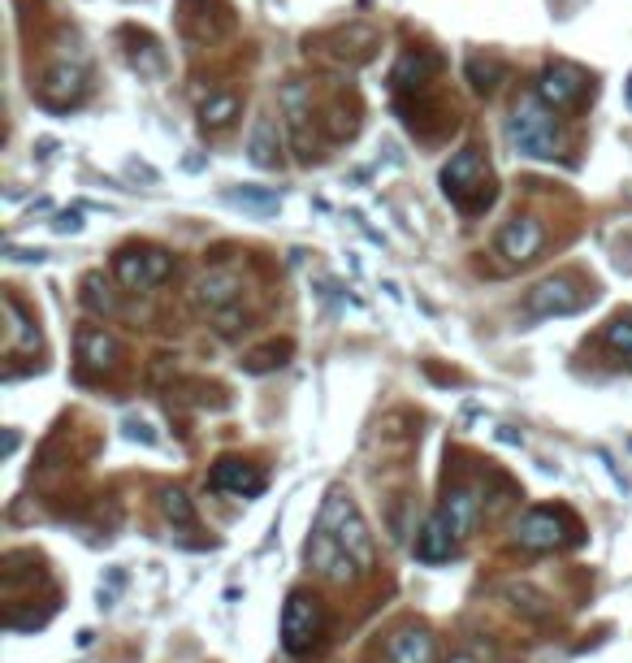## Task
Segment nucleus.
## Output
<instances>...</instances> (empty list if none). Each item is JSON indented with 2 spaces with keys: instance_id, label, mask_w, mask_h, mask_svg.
Returning <instances> with one entry per match:
<instances>
[{
  "instance_id": "12",
  "label": "nucleus",
  "mask_w": 632,
  "mask_h": 663,
  "mask_svg": "<svg viewBox=\"0 0 632 663\" xmlns=\"http://www.w3.org/2000/svg\"><path fill=\"white\" fill-rule=\"evenodd\" d=\"M386 663H433V633L420 624H403L386 637Z\"/></svg>"
},
{
  "instance_id": "17",
  "label": "nucleus",
  "mask_w": 632,
  "mask_h": 663,
  "mask_svg": "<svg viewBox=\"0 0 632 663\" xmlns=\"http://www.w3.org/2000/svg\"><path fill=\"white\" fill-rule=\"evenodd\" d=\"M247 152H252V165H260V169H278V161H282V143H278V126H273L269 117H260V122L252 126Z\"/></svg>"
},
{
  "instance_id": "16",
  "label": "nucleus",
  "mask_w": 632,
  "mask_h": 663,
  "mask_svg": "<svg viewBox=\"0 0 632 663\" xmlns=\"http://www.w3.org/2000/svg\"><path fill=\"white\" fill-rule=\"evenodd\" d=\"M83 70H70V65H61V70H52L44 78V100L52 104V109H65V104L83 100Z\"/></svg>"
},
{
  "instance_id": "24",
  "label": "nucleus",
  "mask_w": 632,
  "mask_h": 663,
  "mask_svg": "<svg viewBox=\"0 0 632 663\" xmlns=\"http://www.w3.org/2000/svg\"><path fill=\"white\" fill-rule=\"evenodd\" d=\"M291 343H269V347H260L252 351V356L243 360V369L247 373H269V369H278V364H286V356H291Z\"/></svg>"
},
{
  "instance_id": "29",
  "label": "nucleus",
  "mask_w": 632,
  "mask_h": 663,
  "mask_svg": "<svg viewBox=\"0 0 632 663\" xmlns=\"http://www.w3.org/2000/svg\"><path fill=\"white\" fill-rule=\"evenodd\" d=\"M126 434H130V438H143V442H152V429L143 425V421H126Z\"/></svg>"
},
{
  "instance_id": "1",
  "label": "nucleus",
  "mask_w": 632,
  "mask_h": 663,
  "mask_svg": "<svg viewBox=\"0 0 632 663\" xmlns=\"http://www.w3.org/2000/svg\"><path fill=\"white\" fill-rule=\"evenodd\" d=\"M304 559L316 577L325 581H351L373 568V533H368L360 507L347 490H329L321 512H316L312 538L304 546Z\"/></svg>"
},
{
  "instance_id": "23",
  "label": "nucleus",
  "mask_w": 632,
  "mask_h": 663,
  "mask_svg": "<svg viewBox=\"0 0 632 663\" xmlns=\"http://www.w3.org/2000/svg\"><path fill=\"white\" fill-rule=\"evenodd\" d=\"M234 113H239V96H230V91H221V96H208V100H204V109H200L204 126H213V130L230 126V122H234Z\"/></svg>"
},
{
  "instance_id": "22",
  "label": "nucleus",
  "mask_w": 632,
  "mask_h": 663,
  "mask_svg": "<svg viewBox=\"0 0 632 663\" xmlns=\"http://www.w3.org/2000/svg\"><path fill=\"white\" fill-rule=\"evenodd\" d=\"M503 74H507L503 61H494V57H468V78H472V87H477V91H494L498 83H503Z\"/></svg>"
},
{
  "instance_id": "9",
  "label": "nucleus",
  "mask_w": 632,
  "mask_h": 663,
  "mask_svg": "<svg viewBox=\"0 0 632 663\" xmlns=\"http://www.w3.org/2000/svg\"><path fill=\"white\" fill-rule=\"evenodd\" d=\"M208 486L217 494H234V499H256V494H265V473L247 460H221L213 477H208Z\"/></svg>"
},
{
  "instance_id": "28",
  "label": "nucleus",
  "mask_w": 632,
  "mask_h": 663,
  "mask_svg": "<svg viewBox=\"0 0 632 663\" xmlns=\"http://www.w3.org/2000/svg\"><path fill=\"white\" fill-rule=\"evenodd\" d=\"M57 230L61 234H78V230H83V217H78V213H61L57 217Z\"/></svg>"
},
{
  "instance_id": "5",
  "label": "nucleus",
  "mask_w": 632,
  "mask_h": 663,
  "mask_svg": "<svg viewBox=\"0 0 632 663\" xmlns=\"http://www.w3.org/2000/svg\"><path fill=\"white\" fill-rule=\"evenodd\" d=\"M113 269H117V282H122L126 291H152V286H161L169 278L174 260H169L161 247H122L113 260Z\"/></svg>"
},
{
  "instance_id": "31",
  "label": "nucleus",
  "mask_w": 632,
  "mask_h": 663,
  "mask_svg": "<svg viewBox=\"0 0 632 663\" xmlns=\"http://www.w3.org/2000/svg\"><path fill=\"white\" fill-rule=\"evenodd\" d=\"M628 104H632V83H628Z\"/></svg>"
},
{
  "instance_id": "7",
  "label": "nucleus",
  "mask_w": 632,
  "mask_h": 663,
  "mask_svg": "<svg viewBox=\"0 0 632 663\" xmlns=\"http://www.w3.org/2000/svg\"><path fill=\"white\" fill-rule=\"evenodd\" d=\"M589 91V78L581 65L572 61H555L542 70V83H537V100L550 104V109H576Z\"/></svg>"
},
{
  "instance_id": "11",
  "label": "nucleus",
  "mask_w": 632,
  "mask_h": 663,
  "mask_svg": "<svg viewBox=\"0 0 632 663\" xmlns=\"http://www.w3.org/2000/svg\"><path fill=\"white\" fill-rule=\"evenodd\" d=\"M239 299V273L234 269H208L200 282H195V304H200L208 317H221V308H230Z\"/></svg>"
},
{
  "instance_id": "25",
  "label": "nucleus",
  "mask_w": 632,
  "mask_h": 663,
  "mask_svg": "<svg viewBox=\"0 0 632 663\" xmlns=\"http://www.w3.org/2000/svg\"><path fill=\"white\" fill-rule=\"evenodd\" d=\"M607 347L632 369V317H615V321L607 325Z\"/></svg>"
},
{
  "instance_id": "13",
  "label": "nucleus",
  "mask_w": 632,
  "mask_h": 663,
  "mask_svg": "<svg viewBox=\"0 0 632 663\" xmlns=\"http://www.w3.org/2000/svg\"><path fill=\"white\" fill-rule=\"evenodd\" d=\"M455 538H459L455 525L442 516V507H438V512L425 520V529L416 533V555L425 559V564H442V559L455 555Z\"/></svg>"
},
{
  "instance_id": "10",
  "label": "nucleus",
  "mask_w": 632,
  "mask_h": 663,
  "mask_svg": "<svg viewBox=\"0 0 632 663\" xmlns=\"http://www.w3.org/2000/svg\"><path fill=\"white\" fill-rule=\"evenodd\" d=\"M542 243H546V230H542V221H533V217L507 221L503 234H498V252H503L511 265H524V260H533L537 252H542Z\"/></svg>"
},
{
  "instance_id": "8",
  "label": "nucleus",
  "mask_w": 632,
  "mask_h": 663,
  "mask_svg": "<svg viewBox=\"0 0 632 663\" xmlns=\"http://www.w3.org/2000/svg\"><path fill=\"white\" fill-rule=\"evenodd\" d=\"M585 304V291L576 286V278H546L537 282L529 295H524V312L529 317H568V312H576Z\"/></svg>"
},
{
  "instance_id": "14",
  "label": "nucleus",
  "mask_w": 632,
  "mask_h": 663,
  "mask_svg": "<svg viewBox=\"0 0 632 663\" xmlns=\"http://www.w3.org/2000/svg\"><path fill=\"white\" fill-rule=\"evenodd\" d=\"M78 360H83L87 373H104V369H113V360H117V343L100 330V325H83V330H78Z\"/></svg>"
},
{
  "instance_id": "21",
  "label": "nucleus",
  "mask_w": 632,
  "mask_h": 663,
  "mask_svg": "<svg viewBox=\"0 0 632 663\" xmlns=\"http://www.w3.org/2000/svg\"><path fill=\"white\" fill-rule=\"evenodd\" d=\"M161 512H165V520L169 525H178V529H195V507H191V499L182 490H161Z\"/></svg>"
},
{
  "instance_id": "3",
  "label": "nucleus",
  "mask_w": 632,
  "mask_h": 663,
  "mask_svg": "<svg viewBox=\"0 0 632 663\" xmlns=\"http://www.w3.org/2000/svg\"><path fill=\"white\" fill-rule=\"evenodd\" d=\"M507 139L511 148L524 152V156H537V161H550L559 152V130H555V113L542 109L537 100L520 104L507 122Z\"/></svg>"
},
{
  "instance_id": "26",
  "label": "nucleus",
  "mask_w": 632,
  "mask_h": 663,
  "mask_svg": "<svg viewBox=\"0 0 632 663\" xmlns=\"http://www.w3.org/2000/svg\"><path fill=\"white\" fill-rule=\"evenodd\" d=\"M83 304H87L91 312H113V308H117L113 295L104 291V278H100V273H87V282H83Z\"/></svg>"
},
{
  "instance_id": "27",
  "label": "nucleus",
  "mask_w": 632,
  "mask_h": 663,
  "mask_svg": "<svg viewBox=\"0 0 632 663\" xmlns=\"http://www.w3.org/2000/svg\"><path fill=\"white\" fill-rule=\"evenodd\" d=\"M507 594L516 598V607H524L533 620H542V616H550V607H546V598L537 594V590H529V585H507Z\"/></svg>"
},
{
  "instance_id": "4",
  "label": "nucleus",
  "mask_w": 632,
  "mask_h": 663,
  "mask_svg": "<svg viewBox=\"0 0 632 663\" xmlns=\"http://www.w3.org/2000/svg\"><path fill=\"white\" fill-rule=\"evenodd\" d=\"M325 629V616H321V603L308 594V590H291L282 607V646L286 655H308L316 646V637Z\"/></svg>"
},
{
  "instance_id": "30",
  "label": "nucleus",
  "mask_w": 632,
  "mask_h": 663,
  "mask_svg": "<svg viewBox=\"0 0 632 663\" xmlns=\"http://www.w3.org/2000/svg\"><path fill=\"white\" fill-rule=\"evenodd\" d=\"M446 663H477V659H472V655H451Z\"/></svg>"
},
{
  "instance_id": "20",
  "label": "nucleus",
  "mask_w": 632,
  "mask_h": 663,
  "mask_svg": "<svg viewBox=\"0 0 632 663\" xmlns=\"http://www.w3.org/2000/svg\"><path fill=\"white\" fill-rule=\"evenodd\" d=\"M226 200H230V204L252 208V213H278L282 195L273 191V187H243V191H226Z\"/></svg>"
},
{
  "instance_id": "18",
  "label": "nucleus",
  "mask_w": 632,
  "mask_h": 663,
  "mask_svg": "<svg viewBox=\"0 0 632 663\" xmlns=\"http://www.w3.org/2000/svg\"><path fill=\"white\" fill-rule=\"evenodd\" d=\"M5 317H9V356L13 351H35L39 347V338H35V325H31V317L22 312V304L13 295H5Z\"/></svg>"
},
{
  "instance_id": "6",
  "label": "nucleus",
  "mask_w": 632,
  "mask_h": 663,
  "mask_svg": "<svg viewBox=\"0 0 632 663\" xmlns=\"http://www.w3.org/2000/svg\"><path fill=\"white\" fill-rule=\"evenodd\" d=\"M572 538H576V525L563 512H550V507H533L516 525V542L524 551H555V546L572 542Z\"/></svg>"
},
{
  "instance_id": "19",
  "label": "nucleus",
  "mask_w": 632,
  "mask_h": 663,
  "mask_svg": "<svg viewBox=\"0 0 632 663\" xmlns=\"http://www.w3.org/2000/svg\"><path fill=\"white\" fill-rule=\"evenodd\" d=\"M433 70H438V57H429V52H412V57H403L399 70H394V87H399V91L420 87Z\"/></svg>"
},
{
  "instance_id": "2",
  "label": "nucleus",
  "mask_w": 632,
  "mask_h": 663,
  "mask_svg": "<svg viewBox=\"0 0 632 663\" xmlns=\"http://www.w3.org/2000/svg\"><path fill=\"white\" fill-rule=\"evenodd\" d=\"M442 191L459 213H485L494 204V178L472 148L451 156V165L442 169Z\"/></svg>"
},
{
  "instance_id": "15",
  "label": "nucleus",
  "mask_w": 632,
  "mask_h": 663,
  "mask_svg": "<svg viewBox=\"0 0 632 663\" xmlns=\"http://www.w3.org/2000/svg\"><path fill=\"white\" fill-rule=\"evenodd\" d=\"M442 516L455 525V533L464 538V533L477 525V516H481V499H477V490H468V486H459V490H451L442 499Z\"/></svg>"
}]
</instances>
